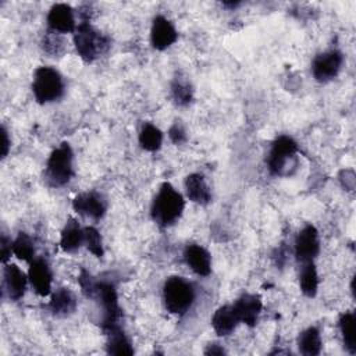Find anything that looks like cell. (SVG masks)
<instances>
[{"mask_svg":"<svg viewBox=\"0 0 356 356\" xmlns=\"http://www.w3.org/2000/svg\"><path fill=\"white\" fill-rule=\"evenodd\" d=\"M78 282L82 293L88 299H93L102 310V330L103 332L108 328L121 325L122 310L118 303L117 288L113 281L95 280L85 268H81Z\"/></svg>","mask_w":356,"mask_h":356,"instance_id":"1","label":"cell"},{"mask_svg":"<svg viewBox=\"0 0 356 356\" xmlns=\"http://www.w3.org/2000/svg\"><path fill=\"white\" fill-rule=\"evenodd\" d=\"M185 210V199L170 182H163L152 202L150 217L161 228L174 225Z\"/></svg>","mask_w":356,"mask_h":356,"instance_id":"2","label":"cell"},{"mask_svg":"<svg viewBox=\"0 0 356 356\" xmlns=\"http://www.w3.org/2000/svg\"><path fill=\"white\" fill-rule=\"evenodd\" d=\"M72 35L75 50L85 63H93L111 46L110 38L96 29L89 19H81Z\"/></svg>","mask_w":356,"mask_h":356,"instance_id":"3","label":"cell"},{"mask_svg":"<svg viewBox=\"0 0 356 356\" xmlns=\"http://www.w3.org/2000/svg\"><path fill=\"white\" fill-rule=\"evenodd\" d=\"M164 309L175 316H182L196 300L195 285L181 275H171L163 284L161 291Z\"/></svg>","mask_w":356,"mask_h":356,"instance_id":"4","label":"cell"},{"mask_svg":"<svg viewBox=\"0 0 356 356\" xmlns=\"http://www.w3.org/2000/svg\"><path fill=\"white\" fill-rule=\"evenodd\" d=\"M32 93L39 104H49L60 100L65 92V82L58 70L42 65L33 72Z\"/></svg>","mask_w":356,"mask_h":356,"instance_id":"5","label":"cell"},{"mask_svg":"<svg viewBox=\"0 0 356 356\" xmlns=\"http://www.w3.org/2000/svg\"><path fill=\"white\" fill-rule=\"evenodd\" d=\"M298 143L289 135H280L271 143L267 156L268 172L274 177H286L298 165Z\"/></svg>","mask_w":356,"mask_h":356,"instance_id":"6","label":"cell"},{"mask_svg":"<svg viewBox=\"0 0 356 356\" xmlns=\"http://www.w3.org/2000/svg\"><path fill=\"white\" fill-rule=\"evenodd\" d=\"M74 177V152L68 142L51 150L44 167V181L53 188L67 185Z\"/></svg>","mask_w":356,"mask_h":356,"instance_id":"7","label":"cell"},{"mask_svg":"<svg viewBox=\"0 0 356 356\" xmlns=\"http://www.w3.org/2000/svg\"><path fill=\"white\" fill-rule=\"evenodd\" d=\"M343 65V54L337 49L318 53L312 61V74L317 82L325 83L338 76Z\"/></svg>","mask_w":356,"mask_h":356,"instance_id":"8","label":"cell"},{"mask_svg":"<svg viewBox=\"0 0 356 356\" xmlns=\"http://www.w3.org/2000/svg\"><path fill=\"white\" fill-rule=\"evenodd\" d=\"M320 253V236L314 225H305L296 235L293 243L295 259L302 264L307 261H314Z\"/></svg>","mask_w":356,"mask_h":356,"instance_id":"9","label":"cell"},{"mask_svg":"<svg viewBox=\"0 0 356 356\" xmlns=\"http://www.w3.org/2000/svg\"><path fill=\"white\" fill-rule=\"evenodd\" d=\"M72 209L83 217L99 221L107 213V200L96 191H86L74 197Z\"/></svg>","mask_w":356,"mask_h":356,"instance_id":"10","label":"cell"},{"mask_svg":"<svg viewBox=\"0 0 356 356\" xmlns=\"http://www.w3.org/2000/svg\"><path fill=\"white\" fill-rule=\"evenodd\" d=\"M26 274H28L29 285L39 296L44 298L53 292L51 289L53 271L47 260H44L43 257H35L29 263V268Z\"/></svg>","mask_w":356,"mask_h":356,"instance_id":"11","label":"cell"},{"mask_svg":"<svg viewBox=\"0 0 356 356\" xmlns=\"http://www.w3.org/2000/svg\"><path fill=\"white\" fill-rule=\"evenodd\" d=\"M49 31L57 33H74L78 24L75 19V11L70 4L56 3L50 7L46 17Z\"/></svg>","mask_w":356,"mask_h":356,"instance_id":"12","label":"cell"},{"mask_svg":"<svg viewBox=\"0 0 356 356\" xmlns=\"http://www.w3.org/2000/svg\"><path fill=\"white\" fill-rule=\"evenodd\" d=\"M29 284L28 274H25L17 264L7 263L3 267V295L10 300L17 302L24 298Z\"/></svg>","mask_w":356,"mask_h":356,"instance_id":"13","label":"cell"},{"mask_svg":"<svg viewBox=\"0 0 356 356\" xmlns=\"http://www.w3.org/2000/svg\"><path fill=\"white\" fill-rule=\"evenodd\" d=\"M178 39V32L174 24L164 15L157 14L150 26V43L153 49L163 51L171 47Z\"/></svg>","mask_w":356,"mask_h":356,"instance_id":"14","label":"cell"},{"mask_svg":"<svg viewBox=\"0 0 356 356\" xmlns=\"http://www.w3.org/2000/svg\"><path fill=\"white\" fill-rule=\"evenodd\" d=\"M234 309L242 324L248 327H254L263 310V302L256 293H242L234 303Z\"/></svg>","mask_w":356,"mask_h":356,"instance_id":"15","label":"cell"},{"mask_svg":"<svg viewBox=\"0 0 356 356\" xmlns=\"http://www.w3.org/2000/svg\"><path fill=\"white\" fill-rule=\"evenodd\" d=\"M186 266L199 277H207L211 273V254L199 243H188L184 249Z\"/></svg>","mask_w":356,"mask_h":356,"instance_id":"16","label":"cell"},{"mask_svg":"<svg viewBox=\"0 0 356 356\" xmlns=\"http://www.w3.org/2000/svg\"><path fill=\"white\" fill-rule=\"evenodd\" d=\"M78 300L75 293L65 286H60L50 293L49 310L56 317H68L75 313Z\"/></svg>","mask_w":356,"mask_h":356,"instance_id":"17","label":"cell"},{"mask_svg":"<svg viewBox=\"0 0 356 356\" xmlns=\"http://www.w3.org/2000/svg\"><path fill=\"white\" fill-rule=\"evenodd\" d=\"M239 324H241V321L238 318V314H236L232 303L220 306L211 317V327L218 337L231 335Z\"/></svg>","mask_w":356,"mask_h":356,"instance_id":"18","label":"cell"},{"mask_svg":"<svg viewBox=\"0 0 356 356\" xmlns=\"http://www.w3.org/2000/svg\"><path fill=\"white\" fill-rule=\"evenodd\" d=\"M184 188L186 197L200 206H206L211 202V191L204 181V177L199 172H192L185 177Z\"/></svg>","mask_w":356,"mask_h":356,"instance_id":"19","label":"cell"},{"mask_svg":"<svg viewBox=\"0 0 356 356\" xmlns=\"http://www.w3.org/2000/svg\"><path fill=\"white\" fill-rule=\"evenodd\" d=\"M104 335L107 338L106 341V350L110 355H134V346L128 335L124 332L121 325L108 328L104 331Z\"/></svg>","mask_w":356,"mask_h":356,"instance_id":"20","label":"cell"},{"mask_svg":"<svg viewBox=\"0 0 356 356\" xmlns=\"http://www.w3.org/2000/svg\"><path fill=\"white\" fill-rule=\"evenodd\" d=\"M83 245V228L75 218H68L60 234V248L65 253H74Z\"/></svg>","mask_w":356,"mask_h":356,"instance_id":"21","label":"cell"},{"mask_svg":"<svg viewBox=\"0 0 356 356\" xmlns=\"http://www.w3.org/2000/svg\"><path fill=\"white\" fill-rule=\"evenodd\" d=\"M299 353L305 356H317L323 349V341L320 330L316 325H310L303 330L296 339Z\"/></svg>","mask_w":356,"mask_h":356,"instance_id":"22","label":"cell"},{"mask_svg":"<svg viewBox=\"0 0 356 356\" xmlns=\"http://www.w3.org/2000/svg\"><path fill=\"white\" fill-rule=\"evenodd\" d=\"M318 273L316 268L314 261L302 263L300 273H299V288L302 293L307 298H314L318 291Z\"/></svg>","mask_w":356,"mask_h":356,"instance_id":"23","label":"cell"},{"mask_svg":"<svg viewBox=\"0 0 356 356\" xmlns=\"http://www.w3.org/2000/svg\"><path fill=\"white\" fill-rule=\"evenodd\" d=\"M356 317L353 312H343L338 318V327L342 337L343 348L350 353H356V334H355Z\"/></svg>","mask_w":356,"mask_h":356,"instance_id":"24","label":"cell"},{"mask_svg":"<svg viewBox=\"0 0 356 356\" xmlns=\"http://www.w3.org/2000/svg\"><path fill=\"white\" fill-rule=\"evenodd\" d=\"M138 140L143 150L157 152L163 145V132L154 124L143 122L139 129Z\"/></svg>","mask_w":356,"mask_h":356,"instance_id":"25","label":"cell"},{"mask_svg":"<svg viewBox=\"0 0 356 356\" xmlns=\"http://www.w3.org/2000/svg\"><path fill=\"white\" fill-rule=\"evenodd\" d=\"M13 254L25 263H31L36 256V248L33 239L26 232H18L13 239Z\"/></svg>","mask_w":356,"mask_h":356,"instance_id":"26","label":"cell"},{"mask_svg":"<svg viewBox=\"0 0 356 356\" xmlns=\"http://www.w3.org/2000/svg\"><path fill=\"white\" fill-rule=\"evenodd\" d=\"M171 99L179 107L188 106L193 99V88L191 82L181 76L174 78L171 82Z\"/></svg>","mask_w":356,"mask_h":356,"instance_id":"27","label":"cell"},{"mask_svg":"<svg viewBox=\"0 0 356 356\" xmlns=\"http://www.w3.org/2000/svg\"><path fill=\"white\" fill-rule=\"evenodd\" d=\"M83 245L95 257L104 256L103 238H102L100 232L97 231V228H95L93 225L83 227Z\"/></svg>","mask_w":356,"mask_h":356,"instance_id":"28","label":"cell"},{"mask_svg":"<svg viewBox=\"0 0 356 356\" xmlns=\"http://www.w3.org/2000/svg\"><path fill=\"white\" fill-rule=\"evenodd\" d=\"M42 46H43V50L50 57L61 56L65 51V40L63 39V35L53 31H47V33H44L42 39Z\"/></svg>","mask_w":356,"mask_h":356,"instance_id":"29","label":"cell"},{"mask_svg":"<svg viewBox=\"0 0 356 356\" xmlns=\"http://www.w3.org/2000/svg\"><path fill=\"white\" fill-rule=\"evenodd\" d=\"M168 138L170 140L174 143V145H184L188 139V135H186V129L184 127V124L178 120H175L172 122V125L168 129Z\"/></svg>","mask_w":356,"mask_h":356,"instance_id":"30","label":"cell"},{"mask_svg":"<svg viewBox=\"0 0 356 356\" xmlns=\"http://www.w3.org/2000/svg\"><path fill=\"white\" fill-rule=\"evenodd\" d=\"M13 254V239L8 238L6 234L1 235L0 241V261L3 264H7Z\"/></svg>","mask_w":356,"mask_h":356,"instance_id":"31","label":"cell"},{"mask_svg":"<svg viewBox=\"0 0 356 356\" xmlns=\"http://www.w3.org/2000/svg\"><path fill=\"white\" fill-rule=\"evenodd\" d=\"M11 147V140L8 138V131L4 125H1V159H6Z\"/></svg>","mask_w":356,"mask_h":356,"instance_id":"32","label":"cell"},{"mask_svg":"<svg viewBox=\"0 0 356 356\" xmlns=\"http://www.w3.org/2000/svg\"><path fill=\"white\" fill-rule=\"evenodd\" d=\"M204 355H217V356H221V355H225V349L218 345V343H210L207 345V348L204 349Z\"/></svg>","mask_w":356,"mask_h":356,"instance_id":"33","label":"cell"},{"mask_svg":"<svg viewBox=\"0 0 356 356\" xmlns=\"http://www.w3.org/2000/svg\"><path fill=\"white\" fill-rule=\"evenodd\" d=\"M222 4H224L225 7H231V8L234 7V8H235V7H238L241 3H239V1H224Z\"/></svg>","mask_w":356,"mask_h":356,"instance_id":"34","label":"cell"}]
</instances>
